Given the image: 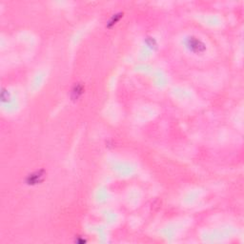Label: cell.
<instances>
[{"mask_svg":"<svg viewBox=\"0 0 244 244\" xmlns=\"http://www.w3.org/2000/svg\"><path fill=\"white\" fill-rule=\"evenodd\" d=\"M190 46H191V48L192 49H196V51H198V52H200V48H203L204 49V45L202 44V43H200V41L199 40H198V39H190Z\"/></svg>","mask_w":244,"mask_h":244,"instance_id":"6da1fadb","label":"cell"}]
</instances>
